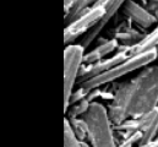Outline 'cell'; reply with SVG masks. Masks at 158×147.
<instances>
[{"label": "cell", "mask_w": 158, "mask_h": 147, "mask_svg": "<svg viewBox=\"0 0 158 147\" xmlns=\"http://www.w3.org/2000/svg\"><path fill=\"white\" fill-rule=\"evenodd\" d=\"M146 7L158 19V0H148Z\"/></svg>", "instance_id": "cell-17"}, {"label": "cell", "mask_w": 158, "mask_h": 147, "mask_svg": "<svg viewBox=\"0 0 158 147\" xmlns=\"http://www.w3.org/2000/svg\"><path fill=\"white\" fill-rule=\"evenodd\" d=\"M125 2V0H104L103 2V6L106 7V14L85 35L82 36L80 43L85 47V49H87L98 37L101 35L102 30L107 26V23L117 15V12L119 11V9L123 6V4Z\"/></svg>", "instance_id": "cell-7"}, {"label": "cell", "mask_w": 158, "mask_h": 147, "mask_svg": "<svg viewBox=\"0 0 158 147\" xmlns=\"http://www.w3.org/2000/svg\"><path fill=\"white\" fill-rule=\"evenodd\" d=\"M145 35L141 33V31L134 28L132 25H131V21L127 19V21L123 22L121 25H119L118 27L115 28L113 37L118 39L120 44H124L126 47H130V45L136 44L139 40H141Z\"/></svg>", "instance_id": "cell-12"}, {"label": "cell", "mask_w": 158, "mask_h": 147, "mask_svg": "<svg viewBox=\"0 0 158 147\" xmlns=\"http://www.w3.org/2000/svg\"><path fill=\"white\" fill-rule=\"evenodd\" d=\"M64 146L65 147H86L88 146V144H86L85 141L80 140L79 136L76 135L69 118L66 116L64 119Z\"/></svg>", "instance_id": "cell-13"}, {"label": "cell", "mask_w": 158, "mask_h": 147, "mask_svg": "<svg viewBox=\"0 0 158 147\" xmlns=\"http://www.w3.org/2000/svg\"><path fill=\"white\" fill-rule=\"evenodd\" d=\"M87 130V141L93 147L117 146L114 124L109 116L108 108L93 101L89 108L82 115Z\"/></svg>", "instance_id": "cell-2"}, {"label": "cell", "mask_w": 158, "mask_h": 147, "mask_svg": "<svg viewBox=\"0 0 158 147\" xmlns=\"http://www.w3.org/2000/svg\"><path fill=\"white\" fill-rule=\"evenodd\" d=\"M146 147H158V139H155L152 142H150Z\"/></svg>", "instance_id": "cell-19"}, {"label": "cell", "mask_w": 158, "mask_h": 147, "mask_svg": "<svg viewBox=\"0 0 158 147\" xmlns=\"http://www.w3.org/2000/svg\"><path fill=\"white\" fill-rule=\"evenodd\" d=\"M139 119V130L142 131L140 146H147L158 136V107L141 115Z\"/></svg>", "instance_id": "cell-9"}, {"label": "cell", "mask_w": 158, "mask_h": 147, "mask_svg": "<svg viewBox=\"0 0 158 147\" xmlns=\"http://www.w3.org/2000/svg\"><path fill=\"white\" fill-rule=\"evenodd\" d=\"M140 2H141L142 5H145V6H146V5H147V2H148V0H140Z\"/></svg>", "instance_id": "cell-20"}, {"label": "cell", "mask_w": 158, "mask_h": 147, "mask_svg": "<svg viewBox=\"0 0 158 147\" xmlns=\"http://www.w3.org/2000/svg\"><path fill=\"white\" fill-rule=\"evenodd\" d=\"M89 7L91 6L88 4V0H74L73 4L70 5L69 10L64 15L65 16V25L71 23L79 16H81L82 14H85Z\"/></svg>", "instance_id": "cell-14"}, {"label": "cell", "mask_w": 158, "mask_h": 147, "mask_svg": "<svg viewBox=\"0 0 158 147\" xmlns=\"http://www.w3.org/2000/svg\"><path fill=\"white\" fill-rule=\"evenodd\" d=\"M89 104H91V102L87 99V97L79 101V102H76V103H74V104H71L69 107V109L65 111L66 116L68 118H80V116H82L87 111V109L89 108Z\"/></svg>", "instance_id": "cell-15"}, {"label": "cell", "mask_w": 158, "mask_h": 147, "mask_svg": "<svg viewBox=\"0 0 158 147\" xmlns=\"http://www.w3.org/2000/svg\"><path fill=\"white\" fill-rule=\"evenodd\" d=\"M158 49V23L157 26L148 33H146L141 40H139L136 44L126 47L124 44H119L117 50H125L127 55H136L143 52H148L151 49Z\"/></svg>", "instance_id": "cell-11"}, {"label": "cell", "mask_w": 158, "mask_h": 147, "mask_svg": "<svg viewBox=\"0 0 158 147\" xmlns=\"http://www.w3.org/2000/svg\"><path fill=\"white\" fill-rule=\"evenodd\" d=\"M106 14V7L101 6H91L85 14L79 16L71 23L66 25L64 30V43L71 44L75 43L80 37L85 36Z\"/></svg>", "instance_id": "cell-5"}, {"label": "cell", "mask_w": 158, "mask_h": 147, "mask_svg": "<svg viewBox=\"0 0 158 147\" xmlns=\"http://www.w3.org/2000/svg\"><path fill=\"white\" fill-rule=\"evenodd\" d=\"M73 1H74V0H64V11H65V12L69 10V7H70V5L73 4Z\"/></svg>", "instance_id": "cell-18"}, {"label": "cell", "mask_w": 158, "mask_h": 147, "mask_svg": "<svg viewBox=\"0 0 158 147\" xmlns=\"http://www.w3.org/2000/svg\"><path fill=\"white\" fill-rule=\"evenodd\" d=\"M85 47L79 43H71L64 50V111L69 109V101L79 82L80 70L83 65Z\"/></svg>", "instance_id": "cell-4"}, {"label": "cell", "mask_w": 158, "mask_h": 147, "mask_svg": "<svg viewBox=\"0 0 158 147\" xmlns=\"http://www.w3.org/2000/svg\"><path fill=\"white\" fill-rule=\"evenodd\" d=\"M69 120H70V123H71V125H73V128H74V130H75L76 135L79 136L80 140H82V141L87 140V130H86V125H85L82 116L69 118Z\"/></svg>", "instance_id": "cell-16"}, {"label": "cell", "mask_w": 158, "mask_h": 147, "mask_svg": "<svg viewBox=\"0 0 158 147\" xmlns=\"http://www.w3.org/2000/svg\"><path fill=\"white\" fill-rule=\"evenodd\" d=\"M157 58L158 49H156V48L151 49L148 52H143V53L136 54V55H130L124 61H121L120 64L113 66L112 69L99 74V75H97L94 77H91V78L81 82L79 85L81 87L87 88V90H92L94 87L106 86L108 83H112V82L117 81L118 78L127 75V74L137 71V70L152 64Z\"/></svg>", "instance_id": "cell-3"}, {"label": "cell", "mask_w": 158, "mask_h": 147, "mask_svg": "<svg viewBox=\"0 0 158 147\" xmlns=\"http://www.w3.org/2000/svg\"><path fill=\"white\" fill-rule=\"evenodd\" d=\"M158 107V65L142 68L130 81L119 83L108 106L114 125L129 118H139Z\"/></svg>", "instance_id": "cell-1"}, {"label": "cell", "mask_w": 158, "mask_h": 147, "mask_svg": "<svg viewBox=\"0 0 158 147\" xmlns=\"http://www.w3.org/2000/svg\"><path fill=\"white\" fill-rule=\"evenodd\" d=\"M156 139H158V136H157V137H156Z\"/></svg>", "instance_id": "cell-21"}, {"label": "cell", "mask_w": 158, "mask_h": 147, "mask_svg": "<svg viewBox=\"0 0 158 147\" xmlns=\"http://www.w3.org/2000/svg\"><path fill=\"white\" fill-rule=\"evenodd\" d=\"M123 14L137 27L142 30H148L153 25L158 23V19L141 2L135 0H125L121 6Z\"/></svg>", "instance_id": "cell-6"}, {"label": "cell", "mask_w": 158, "mask_h": 147, "mask_svg": "<svg viewBox=\"0 0 158 147\" xmlns=\"http://www.w3.org/2000/svg\"><path fill=\"white\" fill-rule=\"evenodd\" d=\"M98 44L96 48L89 50L88 53H85L83 57V64H93L98 60L104 59L108 54L115 52L119 47V40L117 38H110V39H103V38H97Z\"/></svg>", "instance_id": "cell-10"}, {"label": "cell", "mask_w": 158, "mask_h": 147, "mask_svg": "<svg viewBox=\"0 0 158 147\" xmlns=\"http://www.w3.org/2000/svg\"><path fill=\"white\" fill-rule=\"evenodd\" d=\"M127 53L125 50H117V53L110 57V58H107V59H102V60H98L93 64H83L81 70H80V77H79V83L91 78V77H94L99 74L104 73L109 69H112L113 66L120 64L121 61H124L126 58H127Z\"/></svg>", "instance_id": "cell-8"}]
</instances>
